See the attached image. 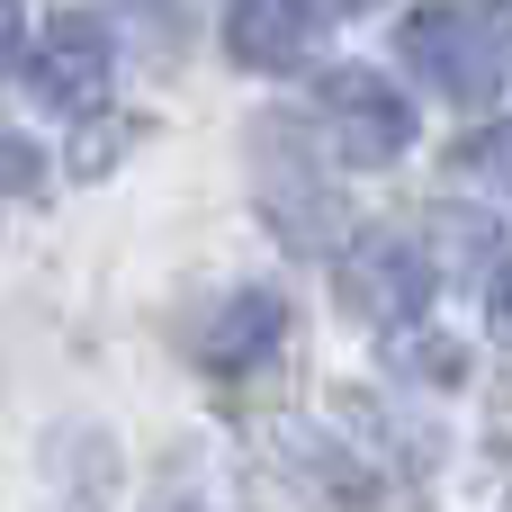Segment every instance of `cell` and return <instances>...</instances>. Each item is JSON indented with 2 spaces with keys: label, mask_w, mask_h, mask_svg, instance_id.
I'll use <instances>...</instances> for the list:
<instances>
[{
  "label": "cell",
  "mask_w": 512,
  "mask_h": 512,
  "mask_svg": "<svg viewBox=\"0 0 512 512\" xmlns=\"http://www.w3.org/2000/svg\"><path fill=\"white\" fill-rule=\"evenodd\" d=\"M495 342H512V270L495 279Z\"/></svg>",
  "instance_id": "11"
},
{
  "label": "cell",
  "mask_w": 512,
  "mask_h": 512,
  "mask_svg": "<svg viewBox=\"0 0 512 512\" xmlns=\"http://www.w3.org/2000/svg\"><path fill=\"white\" fill-rule=\"evenodd\" d=\"M333 297H342V315L396 324V333H405V324L423 315V297H432V261H423L414 234L369 225V234H351V243L333 252Z\"/></svg>",
  "instance_id": "2"
},
{
  "label": "cell",
  "mask_w": 512,
  "mask_h": 512,
  "mask_svg": "<svg viewBox=\"0 0 512 512\" xmlns=\"http://www.w3.org/2000/svg\"><path fill=\"white\" fill-rule=\"evenodd\" d=\"M225 45L252 72H297L315 45V9L306 0H225Z\"/></svg>",
  "instance_id": "6"
},
{
  "label": "cell",
  "mask_w": 512,
  "mask_h": 512,
  "mask_svg": "<svg viewBox=\"0 0 512 512\" xmlns=\"http://www.w3.org/2000/svg\"><path fill=\"white\" fill-rule=\"evenodd\" d=\"M252 198H261V216H270V234L288 252H324L342 234L333 180H324V162H315V144H306L297 117H261L252 126Z\"/></svg>",
  "instance_id": "1"
},
{
  "label": "cell",
  "mask_w": 512,
  "mask_h": 512,
  "mask_svg": "<svg viewBox=\"0 0 512 512\" xmlns=\"http://www.w3.org/2000/svg\"><path fill=\"white\" fill-rule=\"evenodd\" d=\"M315 99H324V126H333V144H342L351 171H378V162H396V153L414 144V108H405L378 72H360V63L324 72Z\"/></svg>",
  "instance_id": "4"
},
{
  "label": "cell",
  "mask_w": 512,
  "mask_h": 512,
  "mask_svg": "<svg viewBox=\"0 0 512 512\" xmlns=\"http://www.w3.org/2000/svg\"><path fill=\"white\" fill-rule=\"evenodd\" d=\"M108 63H117V45H108L99 18H45L36 45H27L36 99H54V108H72V117H90V108L108 99Z\"/></svg>",
  "instance_id": "5"
},
{
  "label": "cell",
  "mask_w": 512,
  "mask_h": 512,
  "mask_svg": "<svg viewBox=\"0 0 512 512\" xmlns=\"http://www.w3.org/2000/svg\"><path fill=\"white\" fill-rule=\"evenodd\" d=\"M450 171H477L486 189H504V198H512V126H477V135H459Z\"/></svg>",
  "instance_id": "8"
},
{
  "label": "cell",
  "mask_w": 512,
  "mask_h": 512,
  "mask_svg": "<svg viewBox=\"0 0 512 512\" xmlns=\"http://www.w3.org/2000/svg\"><path fill=\"white\" fill-rule=\"evenodd\" d=\"M396 45H405V63L423 72V81H441L450 99H495L504 90V54H495V36L468 18V9H414L405 27H396Z\"/></svg>",
  "instance_id": "3"
},
{
  "label": "cell",
  "mask_w": 512,
  "mask_h": 512,
  "mask_svg": "<svg viewBox=\"0 0 512 512\" xmlns=\"http://www.w3.org/2000/svg\"><path fill=\"white\" fill-rule=\"evenodd\" d=\"M324 9H369V0H324Z\"/></svg>",
  "instance_id": "13"
},
{
  "label": "cell",
  "mask_w": 512,
  "mask_h": 512,
  "mask_svg": "<svg viewBox=\"0 0 512 512\" xmlns=\"http://www.w3.org/2000/svg\"><path fill=\"white\" fill-rule=\"evenodd\" d=\"M468 18H477L495 45H512V0H468Z\"/></svg>",
  "instance_id": "10"
},
{
  "label": "cell",
  "mask_w": 512,
  "mask_h": 512,
  "mask_svg": "<svg viewBox=\"0 0 512 512\" xmlns=\"http://www.w3.org/2000/svg\"><path fill=\"white\" fill-rule=\"evenodd\" d=\"M0 189H36V153L27 144H0Z\"/></svg>",
  "instance_id": "9"
},
{
  "label": "cell",
  "mask_w": 512,
  "mask_h": 512,
  "mask_svg": "<svg viewBox=\"0 0 512 512\" xmlns=\"http://www.w3.org/2000/svg\"><path fill=\"white\" fill-rule=\"evenodd\" d=\"M279 324H288V306H279L270 288H243V297H234L225 315H207V324L189 333V351H198V360H207L216 378H243V369H252V360H261V351L279 342Z\"/></svg>",
  "instance_id": "7"
},
{
  "label": "cell",
  "mask_w": 512,
  "mask_h": 512,
  "mask_svg": "<svg viewBox=\"0 0 512 512\" xmlns=\"http://www.w3.org/2000/svg\"><path fill=\"white\" fill-rule=\"evenodd\" d=\"M18 45V0H0V54Z\"/></svg>",
  "instance_id": "12"
}]
</instances>
